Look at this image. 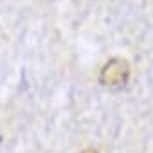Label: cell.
<instances>
[{"mask_svg":"<svg viewBox=\"0 0 153 153\" xmlns=\"http://www.w3.org/2000/svg\"><path fill=\"white\" fill-rule=\"evenodd\" d=\"M130 81V65L124 58H110L101 72H99V83L106 88H123Z\"/></svg>","mask_w":153,"mask_h":153,"instance_id":"6da1fadb","label":"cell"},{"mask_svg":"<svg viewBox=\"0 0 153 153\" xmlns=\"http://www.w3.org/2000/svg\"><path fill=\"white\" fill-rule=\"evenodd\" d=\"M85 153H97L96 149H88V151H85Z\"/></svg>","mask_w":153,"mask_h":153,"instance_id":"7a4b0ae2","label":"cell"}]
</instances>
